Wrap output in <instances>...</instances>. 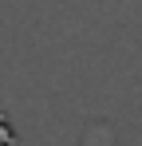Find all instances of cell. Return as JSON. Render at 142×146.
Listing matches in <instances>:
<instances>
[{"label": "cell", "instance_id": "1", "mask_svg": "<svg viewBox=\"0 0 142 146\" xmlns=\"http://www.w3.org/2000/svg\"><path fill=\"white\" fill-rule=\"evenodd\" d=\"M20 138H16V130H12V122L0 115V146H16Z\"/></svg>", "mask_w": 142, "mask_h": 146}]
</instances>
